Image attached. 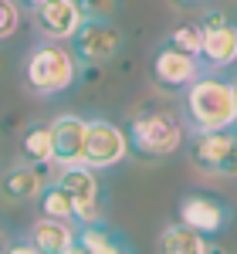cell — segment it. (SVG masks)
<instances>
[{"mask_svg": "<svg viewBox=\"0 0 237 254\" xmlns=\"http://www.w3.org/2000/svg\"><path fill=\"white\" fill-rule=\"evenodd\" d=\"M183 119L193 132L210 129H231L237 122V88L234 81L220 78L214 71H200L197 78L183 88Z\"/></svg>", "mask_w": 237, "mask_h": 254, "instance_id": "1", "label": "cell"}, {"mask_svg": "<svg viewBox=\"0 0 237 254\" xmlns=\"http://www.w3.org/2000/svg\"><path fill=\"white\" fill-rule=\"evenodd\" d=\"M20 81L38 98L61 95L78 81V58L61 41H41L27 51L24 68H20Z\"/></svg>", "mask_w": 237, "mask_h": 254, "instance_id": "2", "label": "cell"}, {"mask_svg": "<svg viewBox=\"0 0 237 254\" xmlns=\"http://www.w3.org/2000/svg\"><path fill=\"white\" fill-rule=\"evenodd\" d=\"M129 153H139L142 159L173 156L183 146V126L173 112H139L129 119Z\"/></svg>", "mask_w": 237, "mask_h": 254, "instance_id": "3", "label": "cell"}, {"mask_svg": "<svg viewBox=\"0 0 237 254\" xmlns=\"http://www.w3.org/2000/svg\"><path fill=\"white\" fill-rule=\"evenodd\" d=\"M55 183L71 196V217H75L78 227H95V224H102V203H99L102 183H99V176H95L92 166H85V163L61 166Z\"/></svg>", "mask_w": 237, "mask_h": 254, "instance_id": "4", "label": "cell"}, {"mask_svg": "<svg viewBox=\"0 0 237 254\" xmlns=\"http://www.w3.org/2000/svg\"><path fill=\"white\" fill-rule=\"evenodd\" d=\"M203 27V41H200L197 61L200 68L207 64V71H224L237 61V27L234 20L227 17L224 10H207L200 17Z\"/></svg>", "mask_w": 237, "mask_h": 254, "instance_id": "5", "label": "cell"}, {"mask_svg": "<svg viewBox=\"0 0 237 254\" xmlns=\"http://www.w3.org/2000/svg\"><path fill=\"white\" fill-rule=\"evenodd\" d=\"M68 41H71V55L78 58V64H102L116 58L125 44L122 31L109 17H85Z\"/></svg>", "mask_w": 237, "mask_h": 254, "instance_id": "6", "label": "cell"}, {"mask_svg": "<svg viewBox=\"0 0 237 254\" xmlns=\"http://www.w3.org/2000/svg\"><path fill=\"white\" fill-rule=\"evenodd\" d=\"M129 156V139L109 119H85V146H81V163L92 166L95 173L118 166Z\"/></svg>", "mask_w": 237, "mask_h": 254, "instance_id": "7", "label": "cell"}, {"mask_svg": "<svg viewBox=\"0 0 237 254\" xmlns=\"http://www.w3.org/2000/svg\"><path fill=\"white\" fill-rule=\"evenodd\" d=\"M190 159L193 166L214 176H234L237 170V136L231 129H210V132H193L190 139Z\"/></svg>", "mask_w": 237, "mask_h": 254, "instance_id": "8", "label": "cell"}, {"mask_svg": "<svg viewBox=\"0 0 237 254\" xmlns=\"http://www.w3.org/2000/svg\"><path fill=\"white\" fill-rule=\"evenodd\" d=\"M227 220H231V210L214 193H186L177 203V224H183V227H190L203 237L220 234L227 227Z\"/></svg>", "mask_w": 237, "mask_h": 254, "instance_id": "9", "label": "cell"}, {"mask_svg": "<svg viewBox=\"0 0 237 254\" xmlns=\"http://www.w3.org/2000/svg\"><path fill=\"white\" fill-rule=\"evenodd\" d=\"M200 71H203V68H200V61L193 58V55L177 51L173 44L156 48V55H153V68H149L153 85L163 88V92H183V88L197 78Z\"/></svg>", "mask_w": 237, "mask_h": 254, "instance_id": "10", "label": "cell"}, {"mask_svg": "<svg viewBox=\"0 0 237 254\" xmlns=\"http://www.w3.org/2000/svg\"><path fill=\"white\" fill-rule=\"evenodd\" d=\"M31 10H34V27L44 41H68L85 20L78 0H41Z\"/></svg>", "mask_w": 237, "mask_h": 254, "instance_id": "11", "label": "cell"}, {"mask_svg": "<svg viewBox=\"0 0 237 254\" xmlns=\"http://www.w3.org/2000/svg\"><path fill=\"white\" fill-rule=\"evenodd\" d=\"M51 163L58 166H71V163H81V146H85V119L64 112L58 116L51 126Z\"/></svg>", "mask_w": 237, "mask_h": 254, "instance_id": "12", "label": "cell"}, {"mask_svg": "<svg viewBox=\"0 0 237 254\" xmlns=\"http://www.w3.org/2000/svg\"><path fill=\"white\" fill-rule=\"evenodd\" d=\"M44 187V176H41L38 163H24V166H10L7 173L0 176V193L14 203H31Z\"/></svg>", "mask_w": 237, "mask_h": 254, "instance_id": "13", "label": "cell"}, {"mask_svg": "<svg viewBox=\"0 0 237 254\" xmlns=\"http://www.w3.org/2000/svg\"><path fill=\"white\" fill-rule=\"evenodd\" d=\"M156 254H220V251L210 244V237L197 234L183 224H170L156 237Z\"/></svg>", "mask_w": 237, "mask_h": 254, "instance_id": "14", "label": "cell"}, {"mask_svg": "<svg viewBox=\"0 0 237 254\" xmlns=\"http://www.w3.org/2000/svg\"><path fill=\"white\" fill-rule=\"evenodd\" d=\"M78 237V224H64V220H51V217H38L34 227H31V244L41 254H58L64 251L71 241Z\"/></svg>", "mask_w": 237, "mask_h": 254, "instance_id": "15", "label": "cell"}, {"mask_svg": "<svg viewBox=\"0 0 237 254\" xmlns=\"http://www.w3.org/2000/svg\"><path fill=\"white\" fill-rule=\"evenodd\" d=\"M78 241L92 254H132V248H129L125 237L105 231L102 224H95V227H78Z\"/></svg>", "mask_w": 237, "mask_h": 254, "instance_id": "16", "label": "cell"}, {"mask_svg": "<svg viewBox=\"0 0 237 254\" xmlns=\"http://www.w3.org/2000/svg\"><path fill=\"white\" fill-rule=\"evenodd\" d=\"M20 156L27 163H38V166L51 163V132L44 122H31L20 132Z\"/></svg>", "mask_w": 237, "mask_h": 254, "instance_id": "17", "label": "cell"}, {"mask_svg": "<svg viewBox=\"0 0 237 254\" xmlns=\"http://www.w3.org/2000/svg\"><path fill=\"white\" fill-rule=\"evenodd\" d=\"M38 200V210L41 217H51V220H64V224H75V217H71V196L61 190L58 183L51 180H44V187H41V193L34 196Z\"/></svg>", "mask_w": 237, "mask_h": 254, "instance_id": "18", "label": "cell"}, {"mask_svg": "<svg viewBox=\"0 0 237 254\" xmlns=\"http://www.w3.org/2000/svg\"><path fill=\"white\" fill-rule=\"evenodd\" d=\"M200 41H203V27H200V20H193V17L179 20L177 27L166 34V44H173L177 51L193 55V58H197V51H200Z\"/></svg>", "mask_w": 237, "mask_h": 254, "instance_id": "19", "label": "cell"}, {"mask_svg": "<svg viewBox=\"0 0 237 254\" xmlns=\"http://www.w3.org/2000/svg\"><path fill=\"white\" fill-rule=\"evenodd\" d=\"M20 27V3L17 0H0V41L14 38Z\"/></svg>", "mask_w": 237, "mask_h": 254, "instance_id": "20", "label": "cell"}, {"mask_svg": "<svg viewBox=\"0 0 237 254\" xmlns=\"http://www.w3.org/2000/svg\"><path fill=\"white\" fill-rule=\"evenodd\" d=\"M85 17H109L116 10V0H78Z\"/></svg>", "mask_w": 237, "mask_h": 254, "instance_id": "21", "label": "cell"}, {"mask_svg": "<svg viewBox=\"0 0 237 254\" xmlns=\"http://www.w3.org/2000/svg\"><path fill=\"white\" fill-rule=\"evenodd\" d=\"M0 254H41V251L31 244V241H17V244H7Z\"/></svg>", "mask_w": 237, "mask_h": 254, "instance_id": "22", "label": "cell"}, {"mask_svg": "<svg viewBox=\"0 0 237 254\" xmlns=\"http://www.w3.org/2000/svg\"><path fill=\"white\" fill-rule=\"evenodd\" d=\"M58 254H92V251H88V248H85V244H81L78 237H75V241H71V244H68V248H64V251H58Z\"/></svg>", "mask_w": 237, "mask_h": 254, "instance_id": "23", "label": "cell"}, {"mask_svg": "<svg viewBox=\"0 0 237 254\" xmlns=\"http://www.w3.org/2000/svg\"><path fill=\"white\" fill-rule=\"evenodd\" d=\"M173 3H177V7H200L203 0H173Z\"/></svg>", "mask_w": 237, "mask_h": 254, "instance_id": "24", "label": "cell"}, {"mask_svg": "<svg viewBox=\"0 0 237 254\" xmlns=\"http://www.w3.org/2000/svg\"><path fill=\"white\" fill-rule=\"evenodd\" d=\"M7 248V231H3V224H0V251Z\"/></svg>", "mask_w": 237, "mask_h": 254, "instance_id": "25", "label": "cell"}, {"mask_svg": "<svg viewBox=\"0 0 237 254\" xmlns=\"http://www.w3.org/2000/svg\"><path fill=\"white\" fill-rule=\"evenodd\" d=\"M20 3H24V7H34V3H41V0H20Z\"/></svg>", "mask_w": 237, "mask_h": 254, "instance_id": "26", "label": "cell"}]
</instances>
